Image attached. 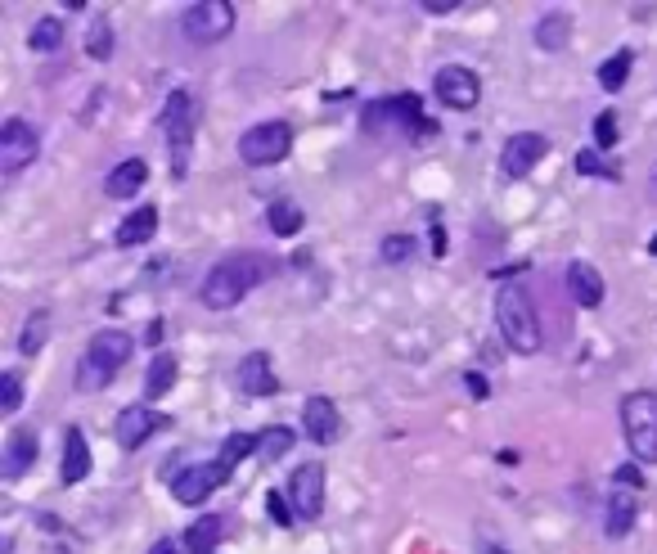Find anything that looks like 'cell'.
<instances>
[{"label":"cell","instance_id":"1","mask_svg":"<svg viewBox=\"0 0 657 554\" xmlns=\"http://www.w3.org/2000/svg\"><path fill=\"white\" fill-rule=\"evenodd\" d=\"M261 280H266V262L252 253H234V257H221V262L203 275L198 298H203V307H212V311H230V307H239Z\"/></svg>","mask_w":657,"mask_h":554},{"label":"cell","instance_id":"2","mask_svg":"<svg viewBox=\"0 0 657 554\" xmlns=\"http://www.w3.org/2000/svg\"><path fill=\"white\" fill-rule=\"evenodd\" d=\"M131 361V338L122 329H99L95 338L86 343L81 352V365H77V388L81 392H99L122 374V365Z\"/></svg>","mask_w":657,"mask_h":554},{"label":"cell","instance_id":"3","mask_svg":"<svg viewBox=\"0 0 657 554\" xmlns=\"http://www.w3.org/2000/svg\"><path fill=\"white\" fill-rule=\"evenodd\" d=\"M495 325H500L504 343H509L513 352H522V356L540 352V316L522 284H504V289L495 293Z\"/></svg>","mask_w":657,"mask_h":554},{"label":"cell","instance_id":"4","mask_svg":"<svg viewBox=\"0 0 657 554\" xmlns=\"http://www.w3.org/2000/svg\"><path fill=\"white\" fill-rule=\"evenodd\" d=\"M621 428H626L630 455L639 464H657V392L621 397Z\"/></svg>","mask_w":657,"mask_h":554},{"label":"cell","instance_id":"5","mask_svg":"<svg viewBox=\"0 0 657 554\" xmlns=\"http://www.w3.org/2000/svg\"><path fill=\"white\" fill-rule=\"evenodd\" d=\"M162 127H167L171 176L185 181V176H189V145H194V95H189V91H171L167 109H162Z\"/></svg>","mask_w":657,"mask_h":554},{"label":"cell","instance_id":"6","mask_svg":"<svg viewBox=\"0 0 657 554\" xmlns=\"http://www.w3.org/2000/svg\"><path fill=\"white\" fill-rule=\"evenodd\" d=\"M180 32H185L194 46H216L234 32V5L230 0H198L180 14Z\"/></svg>","mask_w":657,"mask_h":554},{"label":"cell","instance_id":"7","mask_svg":"<svg viewBox=\"0 0 657 554\" xmlns=\"http://www.w3.org/2000/svg\"><path fill=\"white\" fill-rule=\"evenodd\" d=\"M288 149H293V127L288 122H261V127L239 136V158L248 167L279 163V158H288Z\"/></svg>","mask_w":657,"mask_h":554},{"label":"cell","instance_id":"8","mask_svg":"<svg viewBox=\"0 0 657 554\" xmlns=\"http://www.w3.org/2000/svg\"><path fill=\"white\" fill-rule=\"evenodd\" d=\"M36 154H41V136H36L32 122L5 118V127H0V172L18 176L23 167L36 163Z\"/></svg>","mask_w":657,"mask_h":554},{"label":"cell","instance_id":"9","mask_svg":"<svg viewBox=\"0 0 657 554\" xmlns=\"http://www.w3.org/2000/svg\"><path fill=\"white\" fill-rule=\"evenodd\" d=\"M324 487H329V473H324V464H320V460L297 464L293 478H288V500H293L297 518L315 523V518L324 514Z\"/></svg>","mask_w":657,"mask_h":554},{"label":"cell","instance_id":"10","mask_svg":"<svg viewBox=\"0 0 657 554\" xmlns=\"http://www.w3.org/2000/svg\"><path fill=\"white\" fill-rule=\"evenodd\" d=\"M225 478H230V464H225V460L189 464V469L176 473V482H171V496H176L180 505H203V500L212 496L216 487H225Z\"/></svg>","mask_w":657,"mask_h":554},{"label":"cell","instance_id":"11","mask_svg":"<svg viewBox=\"0 0 657 554\" xmlns=\"http://www.w3.org/2000/svg\"><path fill=\"white\" fill-rule=\"evenodd\" d=\"M162 428V415L149 406V401H135V406H126L122 415L113 419V437L122 451H135V446H144L153 433Z\"/></svg>","mask_w":657,"mask_h":554},{"label":"cell","instance_id":"12","mask_svg":"<svg viewBox=\"0 0 657 554\" xmlns=\"http://www.w3.org/2000/svg\"><path fill=\"white\" fill-rule=\"evenodd\" d=\"M545 154H549V140L540 136V131H513L500 149V167L509 176H527Z\"/></svg>","mask_w":657,"mask_h":554},{"label":"cell","instance_id":"13","mask_svg":"<svg viewBox=\"0 0 657 554\" xmlns=\"http://www.w3.org/2000/svg\"><path fill=\"white\" fill-rule=\"evenodd\" d=\"M437 100L446 109H473L482 100V77L473 68H441L437 73Z\"/></svg>","mask_w":657,"mask_h":554},{"label":"cell","instance_id":"14","mask_svg":"<svg viewBox=\"0 0 657 554\" xmlns=\"http://www.w3.org/2000/svg\"><path fill=\"white\" fill-rule=\"evenodd\" d=\"M302 428H306V437H311L315 446L338 442V437H342V415H338V406H333L329 397H306V406H302Z\"/></svg>","mask_w":657,"mask_h":554},{"label":"cell","instance_id":"15","mask_svg":"<svg viewBox=\"0 0 657 554\" xmlns=\"http://www.w3.org/2000/svg\"><path fill=\"white\" fill-rule=\"evenodd\" d=\"M234 383H239L243 397H275V392H279V379H275V370H270L266 352L243 356L239 370H234Z\"/></svg>","mask_w":657,"mask_h":554},{"label":"cell","instance_id":"16","mask_svg":"<svg viewBox=\"0 0 657 554\" xmlns=\"http://www.w3.org/2000/svg\"><path fill=\"white\" fill-rule=\"evenodd\" d=\"M639 518V496L635 487H612L608 491V509H603V532L612 536V541H621V536H630V527H635Z\"/></svg>","mask_w":657,"mask_h":554},{"label":"cell","instance_id":"17","mask_svg":"<svg viewBox=\"0 0 657 554\" xmlns=\"http://www.w3.org/2000/svg\"><path fill=\"white\" fill-rule=\"evenodd\" d=\"M32 460H36V433L32 428H14L9 433V442H5V460H0V478H23L27 469H32Z\"/></svg>","mask_w":657,"mask_h":554},{"label":"cell","instance_id":"18","mask_svg":"<svg viewBox=\"0 0 657 554\" xmlns=\"http://www.w3.org/2000/svg\"><path fill=\"white\" fill-rule=\"evenodd\" d=\"M144 181H149V163H144V158H122V163L108 172L104 190H108V199H131V194L144 190Z\"/></svg>","mask_w":657,"mask_h":554},{"label":"cell","instance_id":"19","mask_svg":"<svg viewBox=\"0 0 657 554\" xmlns=\"http://www.w3.org/2000/svg\"><path fill=\"white\" fill-rule=\"evenodd\" d=\"M567 289H572L576 307H599L603 302V275L590 262H572L567 266Z\"/></svg>","mask_w":657,"mask_h":554},{"label":"cell","instance_id":"20","mask_svg":"<svg viewBox=\"0 0 657 554\" xmlns=\"http://www.w3.org/2000/svg\"><path fill=\"white\" fill-rule=\"evenodd\" d=\"M59 473H63L68 487L90 473V446H86V433H81V428H68V433H63V464H59Z\"/></svg>","mask_w":657,"mask_h":554},{"label":"cell","instance_id":"21","mask_svg":"<svg viewBox=\"0 0 657 554\" xmlns=\"http://www.w3.org/2000/svg\"><path fill=\"white\" fill-rule=\"evenodd\" d=\"M153 230H158V208H153V203H144V208H135L131 217L117 226V244L135 248V244H144V239H153Z\"/></svg>","mask_w":657,"mask_h":554},{"label":"cell","instance_id":"22","mask_svg":"<svg viewBox=\"0 0 657 554\" xmlns=\"http://www.w3.org/2000/svg\"><path fill=\"white\" fill-rule=\"evenodd\" d=\"M171 383H176V356L158 352V356H153V365H149V374H144V401L167 397Z\"/></svg>","mask_w":657,"mask_h":554},{"label":"cell","instance_id":"23","mask_svg":"<svg viewBox=\"0 0 657 554\" xmlns=\"http://www.w3.org/2000/svg\"><path fill=\"white\" fill-rule=\"evenodd\" d=\"M302 221H306V217H302V208H297L293 199H275V203L266 208V226L275 230L279 239H293L297 230H302Z\"/></svg>","mask_w":657,"mask_h":554},{"label":"cell","instance_id":"24","mask_svg":"<svg viewBox=\"0 0 657 554\" xmlns=\"http://www.w3.org/2000/svg\"><path fill=\"white\" fill-rule=\"evenodd\" d=\"M567 37H572V19H567V14H545V19L536 23V46L540 50H563Z\"/></svg>","mask_w":657,"mask_h":554},{"label":"cell","instance_id":"25","mask_svg":"<svg viewBox=\"0 0 657 554\" xmlns=\"http://www.w3.org/2000/svg\"><path fill=\"white\" fill-rule=\"evenodd\" d=\"M216 541H221V518H198L185 532V550L189 554H212Z\"/></svg>","mask_w":657,"mask_h":554},{"label":"cell","instance_id":"26","mask_svg":"<svg viewBox=\"0 0 657 554\" xmlns=\"http://www.w3.org/2000/svg\"><path fill=\"white\" fill-rule=\"evenodd\" d=\"M45 338H50V311H32L23 325V338H18V352L23 356H36L45 347Z\"/></svg>","mask_w":657,"mask_h":554},{"label":"cell","instance_id":"27","mask_svg":"<svg viewBox=\"0 0 657 554\" xmlns=\"http://www.w3.org/2000/svg\"><path fill=\"white\" fill-rule=\"evenodd\" d=\"M630 64H635V50H617V55L599 68V86H603V91H621L626 77H630Z\"/></svg>","mask_w":657,"mask_h":554},{"label":"cell","instance_id":"28","mask_svg":"<svg viewBox=\"0 0 657 554\" xmlns=\"http://www.w3.org/2000/svg\"><path fill=\"white\" fill-rule=\"evenodd\" d=\"M86 55L99 59V64L113 55V23H108V19H95V23L86 28Z\"/></svg>","mask_w":657,"mask_h":554},{"label":"cell","instance_id":"29","mask_svg":"<svg viewBox=\"0 0 657 554\" xmlns=\"http://www.w3.org/2000/svg\"><path fill=\"white\" fill-rule=\"evenodd\" d=\"M293 451V433L288 428H266V433H257V455L261 460H279V455Z\"/></svg>","mask_w":657,"mask_h":554},{"label":"cell","instance_id":"30","mask_svg":"<svg viewBox=\"0 0 657 554\" xmlns=\"http://www.w3.org/2000/svg\"><path fill=\"white\" fill-rule=\"evenodd\" d=\"M27 41H32V50L50 55V50H59V41H63V23L54 19V14H45V19L32 28V37H27Z\"/></svg>","mask_w":657,"mask_h":554},{"label":"cell","instance_id":"31","mask_svg":"<svg viewBox=\"0 0 657 554\" xmlns=\"http://www.w3.org/2000/svg\"><path fill=\"white\" fill-rule=\"evenodd\" d=\"M18 406H23V374L5 370V374H0V410H5V415H14Z\"/></svg>","mask_w":657,"mask_h":554},{"label":"cell","instance_id":"32","mask_svg":"<svg viewBox=\"0 0 657 554\" xmlns=\"http://www.w3.org/2000/svg\"><path fill=\"white\" fill-rule=\"evenodd\" d=\"M252 451H257V437H252V433H230V437H225V446H221V460L234 469V464H239L243 455H252Z\"/></svg>","mask_w":657,"mask_h":554},{"label":"cell","instance_id":"33","mask_svg":"<svg viewBox=\"0 0 657 554\" xmlns=\"http://www.w3.org/2000/svg\"><path fill=\"white\" fill-rule=\"evenodd\" d=\"M617 136H621V131H617V113L603 109L599 118H594V145H599V149H612V145H617Z\"/></svg>","mask_w":657,"mask_h":554},{"label":"cell","instance_id":"34","mask_svg":"<svg viewBox=\"0 0 657 554\" xmlns=\"http://www.w3.org/2000/svg\"><path fill=\"white\" fill-rule=\"evenodd\" d=\"M266 509H270V518H275L279 527H288L297 518V509H293V500H284V491H270L266 496Z\"/></svg>","mask_w":657,"mask_h":554},{"label":"cell","instance_id":"35","mask_svg":"<svg viewBox=\"0 0 657 554\" xmlns=\"http://www.w3.org/2000/svg\"><path fill=\"white\" fill-rule=\"evenodd\" d=\"M414 253V239L410 235H387L383 239V262H405Z\"/></svg>","mask_w":657,"mask_h":554},{"label":"cell","instance_id":"36","mask_svg":"<svg viewBox=\"0 0 657 554\" xmlns=\"http://www.w3.org/2000/svg\"><path fill=\"white\" fill-rule=\"evenodd\" d=\"M572 167H576L581 176H612V167H603V158L594 154V149H581V154L572 158Z\"/></svg>","mask_w":657,"mask_h":554},{"label":"cell","instance_id":"37","mask_svg":"<svg viewBox=\"0 0 657 554\" xmlns=\"http://www.w3.org/2000/svg\"><path fill=\"white\" fill-rule=\"evenodd\" d=\"M612 482H621V487H635V491H639V487H644V473H639L635 464H621V469L612 473Z\"/></svg>","mask_w":657,"mask_h":554},{"label":"cell","instance_id":"38","mask_svg":"<svg viewBox=\"0 0 657 554\" xmlns=\"http://www.w3.org/2000/svg\"><path fill=\"white\" fill-rule=\"evenodd\" d=\"M455 0H423V14H450Z\"/></svg>","mask_w":657,"mask_h":554},{"label":"cell","instance_id":"39","mask_svg":"<svg viewBox=\"0 0 657 554\" xmlns=\"http://www.w3.org/2000/svg\"><path fill=\"white\" fill-rule=\"evenodd\" d=\"M468 388H473V397H486V379H482V374H468Z\"/></svg>","mask_w":657,"mask_h":554},{"label":"cell","instance_id":"40","mask_svg":"<svg viewBox=\"0 0 657 554\" xmlns=\"http://www.w3.org/2000/svg\"><path fill=\"white\" fill-rule=\"evenodd\" d=\"M149 554H180V545H176V541H153Z\"/></svg>","mask_w":657,"mask_h":554},{"label":"cell","instance_id":"41","mask_svg":"<svg viewBox=\"0 0 657 554\" xmlns=\"http://www.w3.org/2000/svg\"><path fill=\"white\" fill-rule=\"evenodd\" d=\"M477 554H509L504 545H495V541H477Z\"/></svg>","mask_w":657,"mask_h":554},{"label":"cell","instance_id":"42","mask_svg":"<svg viewBox=\"0 0 657 554\" xmlns=\"http://www.w3.org/2000/svg\"><path fill=\"white\" fill-rule=\"evenodd\" d=\"M648 253H657V239H648Z\"/></svg>","mask_w":657,"mask_h":554}]
</instances>
